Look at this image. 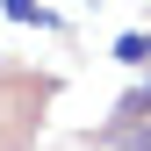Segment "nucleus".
I'll list each match as a JSON object with an SVG mask.
<instances>
[{
  "instance_id": "nucleus-1",
  "label": "nucleus",
  "mask_w": 151,
  "mask_h": 151,
  "mask_svg": "<svg viewBox=\"0 0 151 151\" xmlns=\"http://www.w3.org/2000/svg\"><path fill=\"white\" fill-rule=\"evenodd\" d=\"M0 14H7V22H22V29H58V14H50L43 0H0Z\"/></svg>"
},
{
  "instance_id": "nucleus-2",
  "label": "nucleus",
  "mask_w": 151,
  "mask_h": 151,
  "mask_svg": "<svg viewBox=\"0 0 151 151\" xmlns=\"http://www.w3.org/2000/svg\"><path fill=\"white\" fill-rule=\"evenodd\" d=\"M115 65H129V72H151V36H144V29L115 36Z\"/></svg>"
},
{
  "instance_id": "nucleus-3",
  "label": "nucleus",
  "mask_w": 151,
  "mask_h": 151,
  "mask_svg": "<svg viewBox=\"0 0 151 151\" xmlns=\"http://www.w3.org/2000/svg\"><path fill=\"white\" fill-rule=\"evenodd\" d=\"M151 115V86H137V93H129V101L115 108V122H108V129H122V122H144Z\"/></svg>"
}]
</instances>
